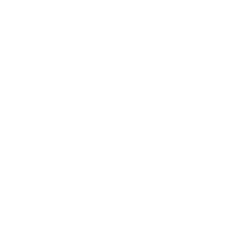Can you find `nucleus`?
<instances>
[]
</instances>
